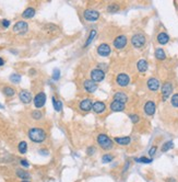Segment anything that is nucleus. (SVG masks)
<instances>
[{
    "instance_id": "11",
    "label": "nucleus",
    "mask_w": 178,
    "mask_h": 182,
    "mask_svg": "<svg viewBox=\"0 0 178 182\" xmlns=\"http://www.w3.org/2000/svg\"><path fill=\"white\" fill-rule=\"evenodd\" d=\"M33 102H34V106L38 110V109H42L46 103V94L42 91V92H38L33 99Z\"/></svg>"
},
{
    "instance_id": "21",
    "label": "nucleus",
    "mask_w": 178,
    "mask_h": 182,
    "mask_svg": "<svg viewBox=\"0 0 178 182\" xmlns=\"http://www.w3.org/2000/svg\"><path fill=\"white\" fill-rule=\"evenodd\" d=\"M114 143L118 144L120 146H128L131 143L130 136H120V137H114Z\"/></svg>"
},
{
    "instance_id": "12",
    "label": "nucleus",
    "mask_w": 178,
    "mask_h": 182,
    "mask_svg": "<svg viewBox=\"0 0 178 182\" xmlns=\"http://www.w3.org/2000/svg\"><path fill=\"white\" fill-rule=\"evenodd\" d=\"M13 32L15 34H24L25 32H28V24L25 21H18L17 23L13 25Z\"/></svg>"
},
{
    "instance_id": "3",
    "label": "nucleus",
    "mask_w": 178,
    "mask_h": 182,
    "mask_svg": "<svg viewBox=\"0 0 178 182\" xmlns=\"http://www.w3.org/2000/svg\"><path fill=\"white\" fill-rule=\"evenodd\" d=\"M131 45L137 50L143 48L146 44V37L143 33H135L131 36Z\"/></svg>"
},
{
    "instance_id": "37",
    "label": "nucleus",
    "mask_w": 178,
    "mask_h": 182,
    "mask_svg": "<svg viewBox=\"0 0 178 182\" xmlns=\"http://www.w3.org/2000/svg\"><path fill=\"white\" fill-rule=\"evenodd\" d=\"M44 28H45V30H47L48 32H56V31H58V26L57 25H55V24H46L45 26H44Z\"/></svg>"
},
{
    "instance_id": "30",
    "label": "nucleus",
    "mask_w": 178,
    "mask_h": 182,
    "mask_svg": "<svg viewBox=\"0 0 178 182\" xmlns=\"http://www.w3.org/2000/svg\"><path fill=\"white\" fill-rule=\"evenodd\" d=\"M53 104H54V109L56 112H60L62 110V102L60 100H56L55 97H53Z\"/></svg>"
},
{
    "instance_id": "23",
    "label": "nucleus",
    "mask_w": 178,
    "mask_h": 182,
    "mask_svg": "<svg viewBox=\"0 0 178 182\" xmlns=\"http://www.w3.org/2000/svg\"><path fill=\"white\" fill-rule=\"evenodd\" d=\"M35 13H36L35 8H33V7H28V8H26L25 10L23 11V13H22V18H23V19H32V18L35 15Z\"/></svg>"
},
{
    "instance_id": "39",
    "label": "nucleus",
    "mask_w": 178,
    "mask_h": 182,
    "mask_svg": "<svg viewBox=\"0 0 178 182\" xmlns=\"http://www.w3.org/2000/svg\"><path fill=\"white\" fill-rule=\"evenodd\" d=\"M157 152V146H152V147L150 148V150H149V156H150V158H152V157L155 156V154H156Z\"/></svg>"
},
{
    "instance_id": "15",
    "label": "nucleus",
    "mask_w": 178,
    "mask_h": 182,
    "mask_svg": "<svg viewBox=\"0 0 178 182\" xmlns=\"http://www.w3.org/2000/svg\"><path fill=\"white\" fill-rule=\"evenodd\" d=\"M79 109L82 112H90L93 109V101L91 99H83L80 101Z\"/></svg>"
},
{
    "instance_id": "19",
    "label": "nucleus",
    "mask_w": 178,
    "mask_h": 182,
    "mask_svg": "<svg viewBox=\"0 0 178 182\" xmlns=\"http://www.w3.org/2000/svg\"><path fill=\"white\" fill-rule=\"evenodd\" d=\"M170 35H168L166 32H160L156 36V41L160 45H166V44L170 42Z\"/></svg>"
},
{
    "instance_id": "35",
    "label": "nucleus",
    "mask_w": 178,
    "mask_h": 182,
    "mask_svg": "<svg viewBox=\"0 0 178 182\" xmlns=\"http://www.w3.org/2000/svg\"><path fill=\"white\" fill-rule=\"evenodd\" d=\"M170 104H172L173 108L178 109V92L174 93L170 98Z\"/></svg>"
},
{
    "instance_id": "1",
    "label": "nucleus",
    "mask_w": 178,
    "mask_h": 182,
    "mask_svg": "<svg viewBox=\"0 0 178 182\" xmlns=\"http://www.w3.org/2000/svg\"><path fill=\"white\" fill-rule=\"evenodd\" d=\"M28 136L33 143L35 144H41L43 143L44 141L46 139L47 135H46V132L43 130V128H39V127H33L28 131Z\"/></svg>"
},
{
    "instance_id": "7",
    "label": "nucleus",
    "mask_w": 178,
    "mask_h": 182,
    "mask_svg": "<svg viewBox=\"0 0 178 182\" xmlns=\"http://www.w3.org/2000/svg\"><path fill=\"white\" fill-rule=\"evenodd\" d=\"M90 77L91 80H93L94 83H102L105 79V72L99 69V68H94L90 72Z\"/></svg>"
},
{
    "instance_id": "29",
    "label": "nucleus",
    "mask_w": 178,
    "mask_h": 182,
    "mask_svg": "<svg viewBox=\"0 0 178 182\" xmlns=\"http://www.w3.org/2000/svg\"><path fill=\"white\" fill-rule=\"evenodd\" d=\"M2 91H3V93H4V95H6V97H13V95L15 94L14 88L10 87V86H6V87L2 89Z\"/></svg>"
},
{
    "instance_id": "9",
    "label": "nucleus",
    "mask_w": 178,
    "mask_h": 182,
    "mask_svg": "<svg viewBox=\"0 0 178 182\" xmlns=\"http://www.w3.org/2000/svg\"><path fill=\"white\" fill-rule=\"evenodd\" d=\"M146 87L151 92H157L161 89V83H160V80L156 77H151L146 81Z\"/></svg>"
},
{
    "instance_id": "25",
    "label": "nucleus",
    "mask_w": 178,
    "mask_h": 182,
    "mask_svg": "<svg viewBox=\"0 0 178 182\" xmlns=\"http://www.w3.org/2000/svg\"><path fill=\"white\" fill-rule=\"evenodd\" d=\"M15 174H17L18 178L23 179V180H28V179L31 178L30 172H28L26 170H24V169H18L17 172H15Z\"/></svg>"
},
{
    "instance_id": "34",
    "label": "nucleus",
    "mask_w": 178,
    "mask_h": 182,
    "mask_svg": "<svg viewBox=\"0 0 178 182\" xmlns=\"http://www.w3.org/2000/svg\"><path fill=\"white\" fill-rule=\"evenodd\" d=\"M10 81L13 83H19L20 81H21V75L17 74V72H14V74H11L10 75Z\"/></svg>"
},
{
    "instance_id": "46",
    "label": "nucleus",
    "mask_w": 178,
    "mask_h": 182,
    "mask_svg": "<svg viewBox=\"0 0 178 182\" xmlns=\"http://www.w3.org/2000/svg\"><path fill=\"white\" fill-rule=\"evenodd\" d=\"M166 182H177V180L175 178H173V177H170V178H167L165 180Z\"/></svg>"
},
{
    "instance_id": "47",
    "label": "nucleus",
    "mask_w": 178,
    "mask_h": 182,
    "mask_svg": "<svg viewBox=\"0 0 178 182\" xmlns=\"http://www.w3.org/2000/svg\"><path fill=\"white\" fill-rule=\"evenodd\" d=\"M4 65V61L0 57V66H3Z\"/></svg>"
},
{
    "instance_id": "14",
    "label": "nucleus",
    "mask_w": 178,
    "mask_h": 182,
    "mask_svg": "<svg viewBox=\"0 0 178 182\" xmlns=\"http://www.w3.org/2000/svg\"><path fill=\"white\" fill-rule=\"evenodd\" d=\"M19 99H20V101H21L22 103L28 104V103H31V102H32V100L34 99V98L32 97V93H31L30 91L21 90L19 92Z\"/></svg>"
},
{
    "instance_id": "44",
    "label": "nucleus",
    "mask_w": 178,
    "mask_h": 182,
    "mask_svg": "<svg viewBox=\"0 0 178 182\" xmlns=\"http://www.w3.org/2000/svg\"><path fill=\"white\" fill-rule=\"evenodd\" d=\"M21 165L23 166V167L28 168V166H30V163H28V160H25V159H22V160H21Z\"/></svg>"
},
{
    "instance_id": "13",
    "label": "nucleus",
    "mask_w": 178,
    "mask_h": 182,
    "mask_svg": "<svg viewBox=\"0 0 178 182\" xmlns=\"http://www.w3.org/2000/svg\"><path fill=\"white\" fill-rule=\"evenodd\" d=\"M116 83L119 87H127L130 83V77L125 72H120L116 77Z\"/></svg>"
},
{
    "instance_id": "41",
    "label": "nucleus",
    "mask_w": 178,
    "mask_h": 182,
    "mask_svg": "<svg viewBox=\"0 0 178 182\" xmlns=\"http://www.w3.org/2000/svg\"><path fill=\"white\" fill-rule=\"evenodd\" d=\"M95 150H96V148H95L94 146H90V147H88V149H86V154H88L89 156H92L93 154H95Z\"/></svg>"
},
{
    "instance_id": "42",
    "label": "nucleus",
    "mask_w": 178,
    "mask_h": 182,
    "mask_svg": "<svg viewBox=\"0 0 178 182\" xmlns=\"http://www.w3.org/2000/svg\"><path fill=\"white\" fill-rule=\"evenodd\" d=\"M38 154L42 155V156H48V155H49V152H48L46 148H42V149L38 150Z\"/></svg>"
},
{
    "instance_id": "18",
    "label": "nucleus",
    "mask_w": 178,
    "mask_h": 182,
    "mask_svg": "<svg viewBox=\"0 0 178 182\" xmlns=\"http://www.w3.org/2000/svg\"><path fill=\"white\" fill-rule=\"evenodd\" d=\"M93 111H94L96 114H102L106 111V104L103 101H95L93 102Z\"/></svg>"
},
{
    "instance_id": "16",
    "label": "nucleus",
    "mask_w": 178,
    "mask_h": 182,
    "mask_svg": "<svg viewBox=\"0 0 178 182\" xmlns=\"http://www.w3.org/2000/svg\"><path fill=\"white\" fill-rule=\"evenodd\" d=\"M83 88H84V90H85L88 93H94L95 91L97 90L99 86H97V83H94L93 80H91V79H88V80H85L83 83Z\"/></svg>"
},
{
    "instance_id": "40",
    "label": "nucleus",
    "mask_w": 178,
    "mask_h": 182,
    "mask_svg": "<svg viewBox=\"0 0 178 182\" xmlns=\"http://www.w3.org/2000/svg\"><path fill=\"white\" fill-rule=\"evenodd\" d=\"M60 78V70L59 69H55L54 72H53V79H54L55 81L59 80Z\"/></svg>"
},
{
    "instance_id": "17",
    "label": "nucleus",
    "mask_w": 178,
    "mask_h": 182,
    "mask_svg": "<svg viewBox=\"0 0 178 182\" xmlns=\"http://www.w3.org/2000/svg\"><path fill=\"white\" fill-rule=\"evenodd\" d=\"M109 109L113 111V112H122L126 109V104L121 103L119 101H116V100H113L109 104Z\"/></svg>"
},
{
    "instance_id": "38",
    "label": "nucleus",
    "mask_w": 178,
    "mask_h": 182,
    "mask_svg": "<svg viewBox=\"0 0 178 182\" xmlns=\"http://www.w3.org/2000/svg\"><path fill=\"white\" fill-rule=\"evenodd\" d=\"M129 119L131 120V122H132L133 124H137L138 122L140 121V116L138 114H135V113H131V114H129Z\"/></svg>"
},
{
    "instance_id": "10",
    "label": "nucleus",
    "mask_w": 178,
    "mask_h": 182,
    "mask_svg": "<svg viewBox=\"0 0 178 182\" xmlns=\"http://www.w3.org/2000/svg\"><path fill=\"white\" fill-rule=\"evenodd\" d=\"M96 52L99 56L102 57H108L110 54H112V47L109 46V44L107 43H102L97 46Z\"/></svg>"
},
{
    "instance_id": "4",
    "label": "nucleus",
    "mask_w": 178,
    "mask_h": 182,
    "mask_svg": "<svg viewBox=\"0 0 178 182\" xmlns=\"http://www.w3.org/2000/svg\"><path fill=\"white\" fill-rule=\"evenodd\" d=\"M101 17V13L95 9H85L83 11V18L88 22H96Z\"/></svg>"
},
{
    "instance_id": "20",
    "label": "nucleus",
    "mask_w": 178,
    "mask_h": 182,
    "mask_svg": "<svg viewBox=\"0 0 178 182\" xmlns=\"http://www.w3.org/2000/svg\"><path fill=\"white\" fill-rule=\"evenodd\" d=\"M137 69L139 72H141V74H144V72H148L149 69V63L146 59H139L137 63Z\"/></svg>"
},
{
    "instance_id": "5",
    "label": "nucleus",
    "mask_w": 178,
    "mask_h": 182,
    "mask_svg": "<svg viewBox=\"0 0 178 182\" xmlns=\"http://www.w3.org/2000/svg\"><path fill=\"white\" fill-rule=\"evenodd\" d=\"M174 90V87H173V83H170V81H166V83H163V86L161 87V94H162V100L163 101H166L170 98L172 95V92Z\"/></svg>"
},
{
    "instance_id": "24",
    "label": "nucleus",
    "mask_w": 178,
    "mask_h": 182,
    "mask_svg": "<svg viewBox=\"0 0 178 182\" xmlns=\"http://www.w3.org/2000/svg\"><path fill=\"white\" fill-rule=\"evenodd\" d=\"M96 34H97V31L95 30V29H92V30L90 31L88 39H86L85 43H84V47H88V46H90L91 44L93 43V41H94V39H95V36H96Z\"/></svg>"
},
{
    "instance_id": "36",
    "label": "nucleus",
    "mask_w": 178,
    "mask_h": 182,
    "mask_svg": "<svg viewBox=\"0 0 178 182\" xmlns=\"http://www.w3.org/2000/svg\"><path fill=\"white\" fill-rule=\"evenodd\" d=\"M135 161L140 163H151L153 161V159L149 158V157H145V156H142V157H140V158H135Z\"/></svg>"
},
{
    "instance_id": "45",
    "label": "nucleus",
    "mask_w": 178,
    "mask_h": 182,
    "mask_svg": "<svg viewBox=\"0 0 178 182\" xmlns=\"http://www.w3.org/2000/svg\"><path fill=\"white\" fill-rule=\"evenodd\" d=\"M129 167H130V161H127V163H125V167H124V172H126L127 170L129 169Z\"/></svg>"
},
{
    "instance_id": "43",
    "label": "nucleus",
    "mask_w": 178,
    "mask_h": 182,
    "mask_svg": "<svg viewBox=\"0 0 178 182\" xmlns=\"http://www.w3.org/2000/svg\"><path fill=\"white\" fill-rule=\"evenodd\" d=\"M1 24H2V26H3L4 29H8L9 26H10V21H9V20H7V19H3L1 21Z\"/></svg>"
},
{
    "instance_id": "27",
    "label": "nucleus",
    "mask_w": 178,
    "mask_h": 182,
    "mask_svg": "<svg viewBox=\"0 0 178 182\" xmlns=\"http://www.w3.org/2000/svg\"><path fill=\"white\" fill-rule=\"evenodd\" d=\"M107 12L109 13H115V12H118V11L120 10V6L117 2H112V3H109L107 6Z\"/></svg>"
},
{
    "instance_id": "32",
    "label": "nucleus",
    "mask_w": 178,
    "mask_h": 182,
    "mask_svg": "<svg viewBox=\"0 0 178 182\" xmlns=\"http://www.w3.org/2000/svg\"><path fill=\"white\" fill-rule=\"evenodd\" d=\"M114 158H115V156L113 154H105V155H103V157H102V163H109L114 160Z\"/></svg>"
},
{
    "instance_id": "28",
    "label": "nucleus",
    "mask_w": 178,
    "mask_h": 182,
    "mask_svg": "<svg viewBox=\"0 0 178 182\" xmlns=\"http://www.w3.org/2000/svg\"><path fill=\"white\" fill-rule=\"evenodd\" d=\"M173 148H174V143H173V141H167V142H165L163 145H162L161 152L162 153H166V152H168V150L173 149Z\"/></svg>"
},
{
    "instance_id": "48",
    "label": "nucleus",
    "mask_w": 178,
    "mask_h": 182,
    "mask_svg": "<svg viewBox=\"0 0 178 182\" xmlns=\"http://www.w3.org/2000/svg\"><path fill=\"white\" fill-rule=\"evenodd\" d=\"M21 182H30V181H28V180H23V181H21Z\"/></svg>"
},
{
    "instance_id": "22",
    "label": "nucleus",
    "mask_w": 178,
    "mask_h": 182,
    "mask_svg": "<svg viewBox=\"0 0 178 182\" xmlns=\"http://www.w3.org/2000/svg\"><path fill=\"white\" fill-rule=\"evenodd\" d=\"M114 100H116V101H119V102H121V103L126 104L127 102H128L129 98L125 92H122V91H118V92H116L114 94Z\"/></svg>"
},
{
    "instance_id": "6",
    "label": "nucleus",
    "mask_w": 178,
    "mask_h": 182,
    "mask_svg": "<svg viewBox=\"0 0 178 182\" xmlns=\"http://www.w3.org/2000/svg\"><path fill=\"white\" fill-rule=\"evenodd\" d=\"M127 43H128V39H127V36L125 34L117 35V36L114 39V41H113V45H114V47L118 51L124 50V48L127 46Z\"/></svg>"
},
{
    "instance_id": "31",
    "label": "nucleus",
    "mask_w": 178,
    "mask_h": 182,
    "mask_svg": "<svg viewBox=\"0 0 178 182\" xmlns=\"http://www.w3.org/2000/svg\"><path fill=\"white\" fill-rule=\"evenodd\" d=\"M18 150H19L20 154H25L26 150H28V144H26V142L22 141L19 143V145H18Z\"/></svg>"
},
{
    "instance_id": "2",
    "label": "nucleus",
    "mask_w": 178,
    "mask_h": 182,
    "mask_svg": "<svg viewBox=\"0 0 178 182\" xmlns=\"http://www.w3.org/2000/svg\"><path fill=\"white\" fill-rule=\"evenodd\" d=\"M96 142L99 144V146L104 150H110L114 146V141L110 139L109 137L107 136L104 133H101V134L97 135L96 137Z\"/></svg>"
},
{
    "instance_id": "26",
    "label": "nucleus",
    "mask_w": 178,
    "mask_h": 182,
    "mask_svg": "<svg viewBox=\"0 0 178 182\" xmlns=\"http://www.w3.org/2000/svg\"><path fill=\"white\" fill-rule=\"evenodd\" d=\"M154 55H155V58L157 59V61H165L166 59V53L165 51L163 50V48H156L154 52Z\"/></svg>"
},
{
    "instance_id": "33",
    "label": "nucleus",
    "mask_w": 178,
    "mask_h": 182,
    "mask_svg": "<svg viewBox=\"0 0 178 182\" xmlns=\"http://www.w3.org/2000/svg\"><path fill=\"white\" fill-rule=\"evenodd\" d=\"M31 116H32V119L38 121V120L43 119V113H42L39 110H34V111H32V112H31Z\"/></svg>"
},
{
    "instance_id": "8",
    "label": "nucleus",
    "mask_w": 178,
    "mask_h": 182,
    "mask_svg": "<svg viewBox=\"0 0 178 182\" xmlns=\"http://www.w3.org/2000/svg\"><path fill=\"white\" fill-rule=\"evenodd\" d=\"M143 112L146 116H153L156 112V103L153 100H148L143 105Z\"/></svg>"
}]
</instances>
